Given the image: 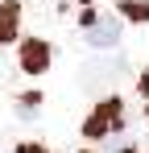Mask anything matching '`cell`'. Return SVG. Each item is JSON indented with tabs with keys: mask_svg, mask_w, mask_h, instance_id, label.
I'll return each mask as SVG.
<instances>
[{
	"mask_svg": "<svg viewBox=\"0 0 149 153\" xmlns=\"http://www.w3.org/2000/svg\"><path fill=\"white\" fill-rule=\"evenodd\" d=\"M83 37H87V46H95V50H112L116 42H120V21L112 17V13H83Z\"/></svg>",
	"mask_w": 149,
	"mask_h": 153,
	"instance_id": "cell-1",
	"label": "cell"
},
{
	"mask_svg": "<svg viewBox=\"0 0 149 153\" xmlns=\"http://www.w3.org/2000/svg\"><path fill=\"white\" fill-rule=\"evenodd\" d=\"M120 124H124V103L120 100H104L83 120V132L91 137V141H99V137H112V132H120Z\"/></svg>",
	"mask_w": 149,
	"mask_h": 153,
	"instance_id": "cell-2",
	"label": "cell"
},
{
	"mask_svg": "<svg viewBox=\"0 0 149 153\" xmlns=\"http://www.w3.org/2000/svg\"><path fill=\"white\" fill-rule=\"evenodd\" d=\"M21 71L25 75H46L50 71V46L42 42V37L21 42Z\"/></svg>",
	"mask_w": 149,
	"mask_h": 153,
	"instance_id": "cell-3",
	"label": "cell"
},
{
	"mask_svg": "<svg viewBox=\"0 0 149 153\" xmlns=\"http://www.w3.org/2000/svg\"><path fill=\"white\" fill-rule=\"evenodd\" d=\"M17 25H21V4L17 0H0V46H8L17 37Z\"/></svg>",
	"mask_w": 149,
	"mask_h": 153,
	"instance_id": "cell-4",
	"label": "cell"
},
{
	"mask_svg": "<svg viewBox=\"0 0 149 153\" xmlns=\"http://www.w3.org/2000/svg\"><path fill=\"white\" fill-rule=\"evenodd\" d=\"M120 13L128 21H149V0H120Z\"/></svg>",
	"mask_w": 149,
	"mask_h": 153,
	"instance_id": "cell-5",
	"label": "cell"
},
{
	"mask_svg": "<svg viewBox=\"0 0 149 153\" xmlns=\"http://www.w3.org/2000/svg\"><path fill=\"white\" fill-rule=\"evenodd\" d=\"M13 153H46V145H33V141H29V145H17Z\"/></svg>",
	"mask_w": 149,
	"mask_h": 153,
	"instance_id": "cell-6",
	"label": "cell"
},
{
	"mask_svg": "<svg viewBox=\"0 0 149 153\" xmlns=\"http://www.w3.org/2000/svg\"><path fill=\"white\" fill-rule=\"evenodd\" d=\"M141 91H149V71H145V79H141Z\"/></svg>",
	"mask_w": 149,
	"mask_h": 153,
	"instance_id": "cell-7",
	"label": "cell"
},
{
	"mask_svg": "<svg viewBox=\"0 0 149 153\" xmlns=\"http://www.w3.org/2000/svg\"><path fill=\"white\" fill-rule=\"evenodd\" d=\"M79 153H87V149H79Z\"/></svg>",
	"mask_w": 149,
	"mask_h": 153,
	"instance_id": "cell-8",
	"label": "cell"
}]
</instances>
